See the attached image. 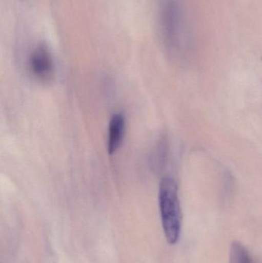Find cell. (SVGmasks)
Wrapping results in <instances>:
<instances>
[{"instance_id":"obj_2","label":"cell","mask_w":262,"mask_h":263,"mask_svg":"<svg viewBox=\"0 0 262 263\" xmlns=\"http://www.w3.org/2000/svg\"><path fill=\"white\" fill-rule=\"evenodd\" d=\"M158 20L160 35L166 47L171 50L178 49L186 30L179 0H160Z\"/></svg>"},{"instance_id":"obj_4","label":"cell","mask_w":262,"mask_h":263,"mask_svg":"<svg viewBox=\"0 0 262 263\" xmlns=\"http://www.w3.org/2000/svg\"><path fill=\"white\" fill-rule=\"evenodd\" d=\"M126 132V118L123 114H114L109 121L108 129L107 148L109 155L118 151L123 143Z\"/></svg>"},{"instance_id":"obj_3","label":"cell","mask_w":262,"mask_h":263,"mask_svg":"<svg viewBox=\"0 0 262 263\" xmlns=\"http://www.w3.org/2000/svg\"><path fill=\"white\" fill-rule=\"evenodd\" d=\"M28 66L32 77L42 83H49L55 76L53 57L47 46L38 45L34 48L28 60Z\"/></svg>"},{"instance_id":"obj_1","label":"cell","mask_w":262,"mask_h":263,"mask_svg":"<svg viewBox=\"0 0 262 263\" xmlns=\"http://www.w3.org/2000/svg\"><path fill=\"white\" fill-rule=\"evenodd\" d=\"M158 203L166 240L170 245H175L181 235L182 210L178 185L172 177L162 179L158 190Z\"/></svg>"},{"instance_id":"obj_5","label":"cell","mask_w":262,"mask_h":263,"mask_svg":"<svg viewBox=\"0 0 262 263\" xmlns=\"http://www.w3.org/2000/svg\"><path fill=\"white\" fill-rule=\"evenodd\" d=\"M229 263H252V258L247 249L238 241L231 245Z\"/></svg>"}]
</instances>
